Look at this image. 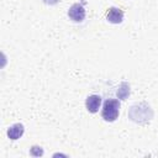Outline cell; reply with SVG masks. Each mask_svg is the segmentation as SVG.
<instances>
[{
    "mask_svg": "<svg viewBox=\"0 0 158 158\" xmlns=\"http://www.w3.org/2000/svg\"><path fill=\"white\" fill-rule=\"evenodd\" d=\"M120 112V102L116 99H107L102 106L101 110V116L105 121L112 122L118 117Z\"/></svg>",
    "mask_w": 158,
    "mask_h": 158,
    "instance_id": "obj_1",
    "label": "cell"
},
{
    "mask_svg": "<svg viewBox=\"0 0 158 158\" xmlns=\"http://www.w3.org/2000/svg\"><path fill=\"white\" fill-rule=\"evenodd\" d=\"M68 16L74 22H81L85 19V9L81 4H73L68 10Z\"/></svg>",
    "mask_w": 158,
    "mask_h": 158,
    "instance_id": "obj_2",
    "label": "cell"
},
{
    "mask_svg": "<svg viewBox=\"0 0 158 158\" xmlns=\"http://www.w3.org/2000/svg\"><path fill=\"white\" fill-rule=\"evenodd\" d=\"M106 20L111 23H121L123 20V11L118 7H110L106 12Z\"/></svg>",
    "mask_w": 158,
    "mask_h": 158,
    "instance_id": "obj_3",
    "label": "cell"
},
{
    "mask_svg": "<svg viewBox=\"0 0 158 158\" xmlns=\"http://www.w3.org/2000/svg\"><path fill=\"white\" fill-rule=\"evenodd\" d=\"M101 105V98L99 95H90L85 100V106L89 112H98Z\"/></svg>",
    "mask_w": 158,
    "mask_h": 158,
    "instance_id": "obj_4",
    "label": "cell"
},
{
    "mask_svg": "<svg viewBox=\"0 0 158 158\" xmlns=\"http://www.w3.org/2000/svg\"><path fill=\"white\" fill-rule=\"evenodd\" d=\"M25 127L22 123H14L7 128V137L10 139H19L23 135Z\"/></svg>",
    "mask_w": 158,
    "mask_h": 158,
    "instance_id": "obj_5",
    "label": "cell"
},
{
    "mask_svg": "<svg viewBox=\"0 0 158 158\" xmlns=\"http://www.w3.org/2000/svg\"><path fill=\"white\" fill-rule=\"evenodd\" d=\"M32 156H42L43 154V151L41 149V147H37V146H33L31 148V152H30Z\"/></svg>",
    "mask_w": 158,
    "mask_h": 158,
    "instance_id": "obj_6",
    "label": "cell"
},
{
    "mask_svg": "<svg viewBox=\"0 0 158 158\" xmlns=\"http://www.w3.org/2000/svg\"><path fill=\"white\" fill-rule=\"evenodd\" d=\"M44 1V4H47V5H56L59 0H43Z\"/></svg>",
    "mask_w": 158,
    "mask_h": 158,
    "instance_id": "obj_7",
    "label": "cell"
}]
</instances>
